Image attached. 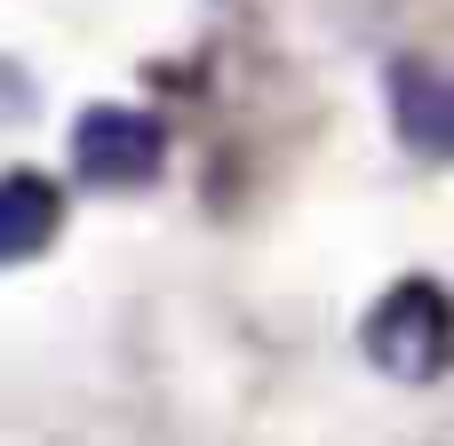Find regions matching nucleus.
<instances>
[{
    "mask_svg": "<svg viewBox=\"0 0 454 446\" xmlns=\"http://www.w3.org/2000/svg\"><path fill=\"white\" fill-rule=\"evenodd\" d=\"M168 160V128L160 112L144 104H88L72 120V176L96 184V192H128V184H152Z\"/></svg>",
    "mask_w": 454,
    "mask_h": 446,
    "instance_id": "nucleus-1",
    "label": "nucleus"
},
{
    "mask_svg": "<svg viewBox=\"0 0 454 446\" xmlns=\"http://www.w3.org/2000/svg\"><path fill=\"white\" fill-rule=\"evenodd\" d=\"M367 359L399 383H439L447 375V295L439 279H399L375 311H367Z\"/></svg>",
    "mask_w": 454,
    "mask_h": 446,
    "instance_id": "nucleus-2",
    "label": "nucleus"
},
{
    "mask_svg": "<svg viewBox=\"0 0 454 446\" xmlns=\"http://www.w3.org/2000/svg\"><path fill=\"white\" fill-rule=\"evenodd\" d=\"M56 231H64V192H56V176H40V168H8V176H0V263H32V255H48Z\"/></svg>",
    "mask_w": 454,
    "mask_h": 446,
    "instance_id": "nucleus-3",
    "label": "nucleus"
},
{
    "mask_svg": "<svg viewBox=\"0 0 454 446\" xmlns=\"http://www.w3.org/2000/svg\"><path fill=\"white\" fill-rule=\"evenodd\" d=\"M391 112H399V128H407V144L423 152V160H439L447 152V80L431 72V64H391Z\"/></svg>",
    "mask_w": 454,
    "mask_h": 446,
    "instance_id": "nucleus-4",
    "label": "nucleus"
}]
</instances>
